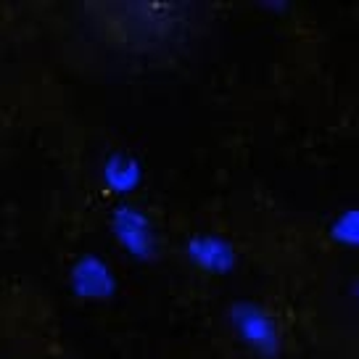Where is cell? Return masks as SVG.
Segmentation results:
<instances>
[{
    "instance_id": "cell-4",
    "label": "cell",
    "mask_w": 359,
    "mask_h": 359,
    "mask_svg": "<svg viewBox=\"0 0 359 359\" xmlns=\"http://www.w3.org/2000/svg\"><path fill=\"white\" fill-rule=\"evenodd\" d=\"M72 283H74V291L79 296H88V299H106L114 291L111 272L95 257L79 259L74 272H72Z\"/></svg>"
},
{
    "instance_id": "cell-5",
    "label": "cell",
    "mask_w": 359,
    "mask_h": 359,
    "mask_svg": "<svg viewBox=\"0 0 359 359\" xmlns=\"http://www.w3.org/2000/svg\"><path fill=\"white\" fill-rule=\"evenodd\" d=\"M137 164L133 161V156H111L106 161V182L116 188V191H130L137 185Z\"/></svg>"
},
{
    "instance_id": "cell-2",
    "label": "cell",
    "mask_w": 359,
    "mask_h": 359,
    "mask_svg": "<svg viewBox=\"0 0 359 359\" xmlns=\"http://www.w3.org/2000/svg\"><path fill=\"white\" fill-rule=\"evenodd\" d=\"M114 230L122 241V246L135 257H148L154 251V227L143 214L133 206H122L114 214Z\"/></svg>"
},
{
    "instance_id": "cell-3",
    "label": "cell",
    "mask_w": 359,
    "mask_h": 359,
    "mask_svg": "<svg viewBox=\"0 0 359 359\" xmlns=\"http://www.w3.org/2000/svg\"><path fill=\"white\" fill-rule=\"evenodd\" d=\"M188 257L198 269L203 272H227L233 269L236 264V251L233 246L222 241V238H214V236H196L188 241Z\"/></svg>"
},
{
    "instance_id": "cell-1",
    "label": "cell",
    "mask_w": 359,
    "mask_h": 359,
    "mask_svg": "<svg viewBox=\"0 0 359 359\" xmlns=\"http://www.w3.org/2000/svg\"><path fill=\"white\" fill-rule=\"evenodd\" d=\"M233 330L257 357L275 359L283 348V330L278 317L259 302H236L230 309Z\"/></svg>"
},
{
    "instance_id": "cell-6",
    "label": "cell",
    "mask_w": 359,
    "mask_h": 359,
    "mask_svg": "<svg viewBox=\"0 0 359 359\" xmlns=\"http://www.w3.org/2000/svg\"><path fill=\"white\" fill-rule=\"evenodd\" d=\"M330 238L344 248H359V209H346L330 222Z\"/></svg>"
}]
</instances>
